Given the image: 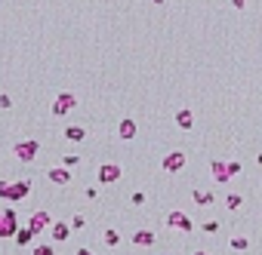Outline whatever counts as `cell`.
<instances>
[{"mask_svg": "<svg viewBox=\"0 0 262 255\" xmlns=\"http://www.w3.org/2000/svg\"><path fill=\"white\" fill-rule=\"evenodd\" d=\"M154 240H157V237H154V231H148V228H139V231L133 234V243H136V246H142V249L154 246Z\"/></svg>", "mask_w": 262, "mask_h": 255, "instance_id": "cell-14", "label": "cell"}, {"mask_svg": "<svg viewBox=\"0 0 262 255\" xmlns=\"http://www.w3.org/2000/svg\"><path fill=\"white\" fill-rule=\"evenodd\" d=\"M167 225H170V228H176V231H185V234L195 231V222H191V218H188L182 209H173V212L167 215Z\"/></svg>", "mask_w": 262, "mask_h": 255, "instance_id": "cell-5", "label": "cell"}, {"mask_svg": "<svg viewBox=\"0 0 262 255\" xmlns=\"http://www.w3.org/2000/svg\"><path fill=\"white\" fill-rule=\"evenodd\" d=\"M210 175H213V181H216V185H225V181H232L229 160H213V163H210Z\"/></svg>", "mask_w": 262, "mask_h": 255, "instance_id": "cell-9", "label": "cell"}, {"mask_svg": "<svg viewBox=\"0 0 262 255\" xmlns=\"http://www.w3.org/2000/svg\"><path fill=\"white\" fill-rule=\"evenodd\" d=\"M74 255H96V252H90V249H77Z\"/></svg>", "mask_w": 262, "mask_h": 255, "instance_id": "cell-30", "label": "cell"}, {"mask_svg": "<svg viewBox=\"0 0 262 255\" xmlns=\"http://www.w3.org/2000/svg\"><path fill=\"white\" fill-rule=\"evenodd\" d=\"M77 163H80V157H77V154H68V157H65V166H68V169H74Z\"/></svg>", "mask_w": 262, "mask_h": 255, "instance_id": "cell-24", "label": "cell"}, {"mask_svg": "<svg viewBox=\"0 0 262 255\" xmlns=\"http://www.w3.org/2000/svg\"><path fill=\"white\" fill-rule=\"evenodd\" d=\"M12 154H15V160H22V163H34V157L40 154V141L37 138H22V141L12 144Z\"/></svg>", "mask_w": 262, "mask_h": 255, "instance_id": "cell-2", "label": "cell"}, {"mask_svg": "<svg viewBox=\"0 0 262 255\" xmlns=\"http://www.w3.org/2000/svg\"><path fill=\"white\" fill-rule=\"evenodd\" d=\"M185 163H188V157H185V151H170V154H164V172H179V169H185Z\"/></svg>", "mask_w": 262, "mask_h": 255, "instance_id": "cell-7", "label": "cell"}, {"mask_svg": "<svg viewBox=\"0 0 262 255\" xmlns=\"http://www.w3.org/2000/svg\"><path fill=\"white\" fill-rule=\"evenodd\" d=\"M83 197H86V200H96V197H99V191H96V188H86V191H83Z\"/></svg>", "mask_w": 262, "mask_h": 255, "instance_id": "cell-28", "label": "cell"}, {"mask_svg": "<svg viewBox=\"0 0 262 255\" xmlns=\"http://www.w3.org/2000/svg\"><path fill=\"white\" fill-rule=\"evenodd\" d=\"M31 194V181L19 178V181H0V200H9V203H22Z\"/></svg>", "mask_w": 262, "mask_h": 255, "instance_id": "cell-1", "label": "cell"}, {"mask_svg": "<svg viewBox=\"0 0 262 255\" xmlns=\"http://www.w3.org/2000/svg\"><path fill=\"white\" fill-rule=\"evenodd\" d=\"M191 197H195L198 206H210V203H213V194H210V191H195Z\"/></svg>", "mask_w": 262, "mask_h": 255, "instance_id": "cell-19", "label": "cell"}, {"mask_svg": "<svg viewBox=\"0 0 262 255\" xmlns=\"http://www.w3.org/2000/svg\"><path fill=\"white\" fill-rule=\"evenodd\" d=\"M235 252H247L250 249V240H247V237H232V243H229Z\"/></svg>", "mask_w": 262, "mask_h": 255, "instance_id": "cell-20", "label": "cell"}, {"mask_svg": "<svg viewBox=\"0 0 262 255\" xmlns=\"http://www.w3.org/2000/svg\"><path fill=\"white\" fill-rule=\"evenodd\" d=\"M241 169H244V166H241V160H229V172H232V178L241 175Z\"/></svg>", "mask_w": 262, "mask_h": 255, "instance_id": "cell-23", "label": "cell"}, {"mask_svg": "<svg viewBox=\"0 0 262 255\" xmlns=\"http://www.w3.org/2000/svg\"><path fill=\"white\" fill-rule=\"evenodd\" d=\"M83 225H86V218H83V215H71V231H80Z\"/></svg>", "mask_w": 262, "mask_h": 255, "instance_id": "cell-22", "label": "cell"}, {"mask_svg": "<svg viewBox=\"0 0 262 255\" xmlns=\"http://www.w3.org/2000/svg\"><path fill=\"white\" fill-rule=\"evenodd\" d=\"M151 3H157V6H161V3H164V0H151Z\"/></svg>", "mask_w": 262, "mask_h": 255, "instance_id": "cell-33", "label": "cell"}, {"mask_svg": "<svg viewBox=\"0 0 262 255\" xmlns=\"http://www.w3.org/2000/svg\"><path fill=\"white\" fill-rule=\"evenodd\" d=\"M19 231V215L15 209H0V240H12Z\"/></svg>", "mask_w": 262, "mask_h": 255, "instance_id": "cell-4", "label": "cell"}, {"mask_svg": "<svg viewBox=\"0 0 262 255\" xmlns=\"http://www.w3.org/2000/svg\"><path fill=\"white\" fill-rule=\"evenodd\" d=\"M232 6L235 9H244V6H247V0H232Z\"/></svg>", "mask_w": 262, "mask_h": 255, "instance_id": "cell-29", "label": "cell"}, {"mask_svg": "<svg viewBox=\"0 0 262 255\" xmlns=\"http://www.w3.org/2000/svg\"><path fill=\"white\" fill-rule=\"evenodd\" d=\"M49 234H52V243H65L71 237V222H52Z\"/></svg>", "mask_w": 262, "mask_h": 255, "instance_id": "cell-11", "label": "cell"}, {"mask_svg": "<svg viewBox=\"0 0 262 255\" xmlns=\"http://www.w3.org/2000/svg\"><path fill=\"white\" fill-rule=\"evenodd\" d=\"M241 206H244V197L241 194H229V197H225V209H229V212H235Z\"/></svg>", "mask_w": 262, "mask_h": 255, "instance_id": "cell-18", "label": "cell"}, {"mask_svg": "<svg viewBox=\"0 0 262 255\" xmlns=\"http://www.w3.org/2000/svg\"><path fill=\"white\" fill-rule=\"evenodd\" d=\"M12 240H15V246H31V243H34V231L25 225V228H19V231H15V237H12Z\"/></svg>", "mask_w": 262, "mask_h": 255, "instance_id": "cell-15", "label": "cell"}, {"mask_svg": "<svg viewBox=\"0 0 262 255\" xmlns=\"http://www.w3.org/2000/svg\"><path fill=\"white\" fill-rule=\"evenodd\" d=\"M31 255H56V246H52V243H37L31 249Z\"/></svg>", "mask_w": 262, "mask_h": 255, "instance_id": "cell-21", "label": "cell"}, {"mask_svg": "<svg viewBox=\"0 0 262 255\" xmlns=\"http://www.w3.org/2000/svg\"><path fill=\"white\" fill-rule=\"evenodd\" d=\"M176 126L182 132H188L191 126H195V111H191V108H179L176 111Z\"/></svg>", "mask_w": 262, "mask_h": 255, "instance_id": "cell-13", "label": "cell"}, {"mask_svg": "<svg viewBox=\"0 0 262 255\" xmlns=\"http://www.w3.org/2000/svg\"><path fill=\"white\" fill-rule=\"evenodd\" d=\"M256 163H259V166H262V154H259V157H256Z\"/></svg>", "mask_w": 262, "mask_h": 255, "instance_id": "cell-32", "label": "cell"}, {"mask_svg": "<svg viewBox=\"0 0 262 255\" xmlns=\"http://www.w3.org/2000/svg\"><path fill=\"white\" fill-rule=\"evenodd\" d=\"M130 200H133V206H142V203H145V194H139V191H136Z\"/></svg>", "mask_w": 262, "mask_h": 255, "instance_id": "cell-27", "label": "cell"}, {"mask_svg": "<svg viewBox=\"0 0 262 255\" xmlns=\"http://www.w3.org/2000/svg\"><path fill=\"white\" fill-rule=\"evenodd\" d=\"M0 108H3V111H9V108H12V99L3 93V96H0Z\"/></svg>", "mask_w": 262, "mask_h": 255, "instance_id": "cell-25", "label": "cell"}, {"mask_svg": "<svg viewBox=\"0 0 262 255\" xmlns=\"http://www.w3.org/2000/svg\"><path fill=\"white\" fill-rule=\"evenodd\" d=\"M191 255H210V252H204V249H198V252H191Z\"/></svg>", "mask_w": 262, "mask_h": 255, "instance_id": "cell-31", "label": "cell"}, {"mask_svg": "<svg viewBox=\"0 0 262 255\" xmlns=\"http://www.w3.org/2000/svg\"><path fill=\"white\" fill-rule=\"evenodd\" d=\"M102 240H105V246H111V249H114V246L120 243V231H114V228H105V231H102Z\"/></svg>", "mask_w": 262, "mask_h": 255, "instance_id": "cell-17", "label": "cell"}, {"mask_svg": "<svg viewBox=\"0 0 262 255\" xmlns=\"http://www.w3.org/2000/svg\"><path fill=\"white\" fill-rule=\"evenodd\" d=\"M117 135L124 138V141H133V138L139 135V123L130 120V117H124V120H120V126H117Z\"/></svg>", "mask_w": 262, "mask_h": 255, "instance_id": "cell-12", "label": "cell"}, {"mask_svg": "<svg viewBox=\"0 0 262 255\" xmlns=\"http://www.w3.org/2000/svg\"><path fill=\"white\" fill-rule=\"evenodd\" d=\"M49 225H52V215H49L46 209H37V212H31V218H28V228L34 231V237H37V234H43Z\"/></svg>", "mask_w": 262, "mask_h": 255, "instance_id": "cell-6", "label": "cell"}, {"mask_svg": "<svg viewBox=\"0 0 262 255\" xmlns=\"http://www.w3.org/2000/svg\"><path fill=\"white\" fill-rule=\"evenodd\" d=\"M65 138L68 141H83L86 138V129H83V126H65Z\"/></svg>", "mask_w": 262, "mask_h": 255, "instance_id": "cell-16", "label": "cell"}, {"mask_svg": "<svg viewBox=\"0 0 262 255\" xmlns=\"http://www.w3.org/2000/svg\"><path fill=\"white\" fill-rule=\"evenodd\" d=\"M120 175H124V169H120L117 163H102L99 166V181L102 185H117Z\"/></svg>", "mask_w": 262, "mask_h": 255, "instance_id": "cell-8", "label": "cell"}, {"mask_svg": "<svg viewBox=\"0 0 262 255\" xmlns=\"http://www.w3.org/2000/svg\"><path fill=\"white\" fill-rule=\"evenodd\" d=\"M204 231H207V234H216V231H219V222H204Z\"/></svg>", "mask_w": 262, "mask_h": 255, "instance_id": "cell-26", "label": "cell"}, {"mask_svg": "<svg viewBox=\"0 0 262 255\" xmlns=\"http://www.w3.org/2000/svg\"><path fill=\"white\" fill-rule=\"evenodd\" d=\"M46 178L52 181V185H62V188H65V185H71V178H74V175H71V169H68L65 163H62V166L46 169Z\"/></svg>", "mask_w": 262, "mask_h": 255, "instance_id": "cell-10", "label": "cell"}, {"mask_svg": "<svg viewBox=\"0 0 262 255\" xmlns=\"http://www.w3.org/2000/svg\"><path fill=\"white\" fill-rule=\"evenodd\" d=\"M74 108H77V96H74V93H59L56 99H52L49 111H52V117H68Z\"/></svg>", "mask_w": 262, "mask_h": 255, "instance_id": "cell-3", "label": "cell"}]
</instances>
